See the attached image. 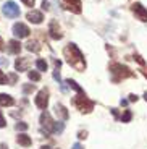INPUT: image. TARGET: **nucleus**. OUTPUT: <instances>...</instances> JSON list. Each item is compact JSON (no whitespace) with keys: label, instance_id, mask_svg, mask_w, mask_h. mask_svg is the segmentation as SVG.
Returning a JSON list of instances; mask_svg holds the SVG:
<instances>
[{"label":"nucleus","instance_id":"nucleus-16","mask_svg":"<svg viewBox=\"0 0 147 149\" xmlns=\"http://www.w3.org/2000/svg\"><path fill=\"white\" fill-rule=\"evenodd\" d=\"M0 105L11 107V105H15V99H13L10 94H0Z\"/></svg>","mask_w":147,"mask_h":149},{"label":"nucleus","instance_id":"nucleus-27","mask_svg":"<svg viewBox=\"0 0 147 149\" xmlns=\"http://www.w3.org/2000/svg\"><path fill=\"white\" fill-rule=\"evenodd\" d=\"M23 3H24L26 7H34V3H36V0H23Z\"/></svg>","mask_w":147,"mask_h":149},{"label":"nucleus","instance_id":"nucleus-25","mask_svg":"<svg viewBox=\"0 0 147 149\" xmlns=\"http://www.w3.org/2000/svg\"><path fill=\"white\" fill-rule=\"evenodd\" d=\"M16 130L18 131H26L28 130V125H26L24 122H19V123H16Z\"/></svg>","mask_w":147,"mask_h":149},{"label":"nucleus","instance_id":"nucleus-32","mask_svg":"<svg viewBox=\"0 0 147 149\" xmlns=\"http://www.w3.org/2000/svg\"><path fill=\"white\" fill-rule=\"evenodd\" d=\"M141 73H142L144 76L147 78V67H142V68H141Z\"/></svg>","mask_w":147,"mask_h":149},{"label":"nucleus","instance_id":"nucleus-13","mask_svg":"<svg viewBox=\"0 0 147 149\" xmlns=\"http://www.w3.org/2000/svg\"><path fill=\"white\" fill-rule=\"evenodd\" d=\"M55 113H57V117L60 118V122H65V120H68V117H70V113H68L66 107H65V105H62V104H57L55 105Z\"/></svg>","mask_w":147,"mask_h":149},{"label":"nucleus","instance_id":"nucleus-9","mask_svg":"<svg viewBox=\"0 0 147 149\" xmlns=\"http://www.w3.org/2000/svg\"><path fill=\"white\" fill-rule=\"evenodd\" d=\"M62 5L66 8V10H70L71 13H76V15H79V13L83 11L81 0H63Z\"/></svg>","mask_w":147,"mask_h":149},{"label":"nucleus","instance_id":"nucleus-6","mask_svg":"<svg viewBox=\"0 0 147 149\" xmlns=\"http://www.w3.org/2000/svg\"><path fill=\"white\" fill-rule=\"evenodd\" d=\"M131 11L136 15V18L139 19V21L147 23V8L144 7L142 3H139V2L132 3V5H131Z\"/></svg>","mask_w":147,"mask_h":149},{"label":"nucleus","instance_id":"nucleus-21","mask_svg":"<svg viewBox=\"0 0 147 149\" xmlns=\"http://www.w3.org/2000/svg\"><path fill=\"white\" fill-rule=\"evenodd\" d=\"M63 128H65V125H63L62 122H55V123H53V133H62Z\"/></svg>","mask_w":147,"mask_h":149},{"label":"nucleus","instance_id":"nucleus-28","mask_svg":"<svg viewBox=\"0 0 147 149\" xmlns=\"http://www.w3.org/2000/svg\"><path fill=\"white\" fill-rule=\"evenodd\" d=\"M7 83V76L3 74V71L0 70V84H5Z\"/></svg>","mask_w":147,"mask_h":149},{"label":"nucleus","instance_id":"nucleus-18","mask_svg":"<svg viewBox=\"0 0 147 149\" xmlns=\"http://www.w3.org/2000/svg\"><path fill=\"white\" fill-rule=\"evenodd\" d=\"M66 84L70 86V88H73V89L76 91L78 94H84V91H83V88H81L79 84H78V83L74 81V79H71V78H70V79H66Z\"/></svg>","mask_w":147,"mask_h":149},{"label":"nucleus","instance_id":"nucleus-20","mask_svg":"<svg viewBox=\"0 0 147 149\" xmlns=\"http://www.w3.org/2000/svg\"><path fill=\"white\" fill-rule=\"evenodd\" d=\"M131 118H132V113H131V110H125V112H123V115H121V122H123V123H128V122H131Z\"/></svg>","mask_w":147,"mask_h":149},{"label":"nucleus","instance_id":"nucleus-31","mask_svg":"<svg viewBox=\"0 0 147 149\" xmlns=\"http://www.w3.org/2000/svg\"><path fill=\"white\" fill-rule=\"evenodd\" d=\"M42 8H44V10H49V2H47V0L42 2Z\"/></svg>","mask_w":147,"mask_h":149},{"label":"nucleus","instance_id":"nucleus-19","mask_svg":"<svg viewBox=\"0 0 147 149\" xmlns=\"http://www.w3.org/2000/svg\"><path fill=\"white\" fill-rule=\"evenodd\" d=\"M36 67H37V70H39V71H45V70H47L49 65H47V62H45V60L39 58V60L36 62Z\"/></svg>","mask_w":147,"mask_h":149},{"label":"nucleus","instance_id":"nucleus-34","mask_svg":"<svg viewBox=\"0 0 147 149\" xmlns=\"http://www.w3.org/2000/svg\"><path fill=\"white\" fill-rule=\"evenodd\" d=\"M3 47H5V44H3V39L0 37V50H3Z\"/></svg>","mask_w":147,"mask_h":149},{"label":"nucleus","instance_id":"nucleus-24","mask_svg":"<svg viewBox=\"0 0 147 149\" xmlns=\"http://www.w3.org/2000/svg\"><path fill=\"white\" fill-rule=\"evenodd\" d=\"M132 58L136 60V62H137V63L141 65V67H146V62H144V58H142V57L139 55V54H134V55H132Z\"/></svg>","mask_w":147,"mask_h":149},{"label":"nucleus","instance_id":"nucleus-37","mask_svg":"<svg viewBox=\"0 0 147 149\" xmlns=\"http://www.w3.org/2000/svg\"><path fill=\"white\" fill-rule=\"evenodd\" d=\"M41 149H49V148H47V146H42V148H41Z\"/></svg>","mask_w":147,"mask_h":149},{"label":"nucleus","instance_id":"nucleus-2","mask_svg":"<svg viewBox=\"0 0 147 149\" xmlns=\"http://www.w3.org/2000/svg\"><path fill=\"white\" fill-rule=\"evenodd\" d=\"M110 73H112V79H113L115 83L121 81V79H126V78H132V76H134V73H132L126 65L116 63V62L110 65Z\"/></svg>","mask_w":147,"mask_h":149},{"label":"nucleus","instance_id":"nucleus-7","mask_svg":"<svg viewBox=\"0 0 147 149\" xmlns=\"http://www.w3.org/2000/svg\"><path fill=\"white\" fill-rule=\"evenodd\" d=\"M13 34H15V37H18V39H24V37H28L31 34V31L24 23H15V24H13Z\"/></svg>","mask_w":147,"mask_h":149},{"label":"nucleus","instance_id":"nucleus-36","mask_svg":"<svg viewBox=\"0 0 147 149\" xmlns=\"http://www.w3.org/2000/svg\"><path fill=\"white\" fill-rule=\"evenodd\" d=\"M144 99H146V101H147V91H146V93H144Z\"/></svg>","mask_w":147,"mask_h":149},{"label":"nucleus","instance_id":"nucleus-1","mask_svg":"<svg viewBox=\"0 0 147 149\" xmlns=\"http://www.w3.org/2000/svg\"><path fill=\"white\" fill-rule=\"evenodd\" d=\"M63 55H65L66 62H68L76 71H84L86 70L84 55H83V52L78 49L76 44H73V42L66 44L65 49H63Z\"/></svg>","mask_w":147,"mask_h":149},{"label":"nucleus","instance_id":"nucleus-17","mask_svg":"<svg viewBox=\"0 0 147 149\" xmlns=\"http://www.w3.org/2000/svg\"><path fill=\"white\" fill-rule=\"evenodd\" d=\"M16 141H18V144L24 146V148H29L31 144H33V141H31V138L28 136L26 133H19L18 138H16Z\"/></svg>","mask_w":147,"mask_h":149},{"label":"nucleus","instance_id":"nucleus-11","mask_svg":"<svg viewBox=\"0 0 147 149\" xmlns=\"http://www.w3.org/2000/svg\"><path fill=\"white\" fill-rule=\"evenodd\" d=\"M26 19L29 23H34V24H41L44 21V15H42V11L39 10H29L26 13Z\"/></svg>","mask_w":147,"mask_h":149},{"label":"nucleus","instance_id":"nucleus-3","mask_svg":"<svg viewBox=\"0 0 147 149\" xmlns=\"http://www.w3.org/2000/svg\"><path fill=\"white\" fill-rule=\"evenodd\" d=\"M71 102H73V105L81 112V113H91V112L94 110V105H96L94 101H91V99L86 97V94H79V96H76Z\"/></svg>","mask_w":147,"mask_h":149},{"label":"nucleus","instance_id":"nucleus-8","mask_svg":"<svg viewBox=\"0 0 147 149\" xmlns=\"http://www.w3.org/2000/svg\"><path fill=\"white\" fill-rule=\"evenodd\" d=\"M49 34H50V37L52 39H55V41H58V39L63 37L62 28H60V24H58L57 19H52V21L49 23Z\"/></svg>","mask_w":147,"mask_h":149},{"label":"nucleus","instance_id":"nucleus-26","mask_svg":"<svg viewBox=\"0 0 147 149\" xmlns=\"http://www.w3.org/2000/svg\"><path fill=\"white\" fill-rule=\"evenodd\" d=\"M3 127H7V122H5L3 113H2V110H0V128H3Z\"/></svg>","mask_w":147,"mask_h":149},{"label":"nucleus","instance_id":"nucleus-12","mask_svg":"<svg viewBox=\"0 0 147 149\" xmlns=\"http://www.w3.org/2000/svg\"><path fill=\"white\" fill-rule=\"evenodd\" d=\"M29 67H31V60L28 57H19V58H16V62H15L16 71H19V73L21 71H28Z\"/></svg>","mask_w":147,"mask_h":149},{"label":"nucleus","instance_id":"nucleus-33","mask_svg":"<svg viewBox=\"0 0 147 149\" xmlns=\"http://www.w3.org/2000/svg\"><path fill=\"white\" fill-rule=\"evenodd\" d=\"M73 149H83V146L79 144V143H74V144H73Z\"/></svg>","mask_w":147,"mask_h":149},{"label":"nucleus","instance_id":"nucleus-30","mask_svg":"<svg viewBox=\"0 0 147 149\" xmlns=\"http://www.w3.org/2000/svg\"><path fill=\"white\" fill-rule=\"evenodd\" d=\"M137 99H139V97H137L136 94H129V99H128V101H129V102H136Z\"/></svg>","mask_w":147,"mask_h":149},{"label":"nucleus","instance_id":"nucleus-5","mask_svg":"<svg viewBox=\"0 0 147 149\" xmlns=\"http://www.w3.org/2000/svg\"><path fill=\"white\" fill-rule=\"evenodd\" d=\"M34 102H36V105L41 110H45L49 105V89H41L39 93H37L36 99H34Z\"/></svg>","mask_w":147,"mask_h":149},{"label":"nucleus","instance_id":"nucleus-15","mask_svg":"<svg viewBox=\"0 0 147 149\" xmlns=\"http://www.w3.org/2000/svg\"><path fill=\"white\" fill-rule=\"evenodd\" d=\"M26 49L29 50V52H34V54H37V52H41V44L36 41V39H29V41L26 42Z\"/></svg>","mask_w":147,"mask_h":149},{"label":"nucleus","instance_id":"nucleus-14","mask_svg":"<svg viewBox=\"0 0 147 149\" xmlns=\"http://www.w3.org/2000/svg\"><path fill=\"white\" fill-rule=\"evenodd\" d=\"M8 54H13V55H16V54H19V50H21V44H19L18 39H11V41H8Z\"/></svg>","mask_w":147,"mask_h":149},{"label":"nucleus","instance_id":"nucleus-4","mask_svg":"<svg viewBox=\"0 0 147 149\" xmlns=\"http://www.w3.org/2000/svg\"><path fill=\"white\" fill-rule=\"evenodd\" d=\"M2 10H3V15L8 16V18H18L19 16V7L15 2H11V0L7 2V3H3Z\"/></svg>","mask_w":147,"mask_h":149},{"label":"nucleus","instance_id":"nucleus-10","mask_svg":"<svg viewBox=\"0 0 147 149\" xmlns=\"http://www.w3.org/2000/svg\"><path fill=\"white\" fill-rule=\"evenodd\" d=\"M53 120H52V115L49 112H42L41 113V125L45 128L47 133H53Z\"/></svg>","mask_w":147,"mask_h":149},{"label":"nucleus","instance_id":"nucleus-23","mask_svg":"<svg viewBox=\"0 0 147 149\" xmlns=\"http://www.w3.org/2000/svg\"><path fill=\"white\" fill-rule=\"evenodd\" d=\"M34 89H36V86H34V84H23V93H24V94L33 93Z\"/></svg>","mask_w":147,"mask_h":149},{"label":"nucleus","instance_id":"nucleus-22","mask_svg":"<svg viewBox=\"0 0 147 149\" xmlns=\"http://www.w3.org/2000/svg\"><path fill=\"white\" fill-rule=\"evenodd\" d=\"M28 76H29L31 81H41V74L37 73V71H29V73H28Z\"/></svg>","mask_w":147,"mask_h":149},{"label":"nucleus","instance_id":"nucleus-35","mask_svg":"<svg viewBox=\"0 0 147 149\" xmlns=\"http://www.w3.org/2000/svg\"><path fill=\"white\" fill-rule=\"evenodd\" d=\"M0 149H8V148H7V144H0Z\"/></svg>","mask_w":147,"mask_h":149},{"label":"nucleus","instance_id":"nucleus-29","mask_svg":"<svg viewBox=\"0 0 147 149\" xmlns=\"http://www.w3.org/2000/svg\"><path fill=\"white\" fill-rule=\"evenodd\" d=\"M78 138H79V139H86V138H87V131H79V133H78Z\"/></svg>","mask_w":147,"mask_h":149}]
</instances>
